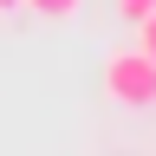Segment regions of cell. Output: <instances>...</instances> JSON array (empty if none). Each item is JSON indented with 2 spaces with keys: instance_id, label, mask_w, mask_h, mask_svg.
I'll use <instances>...</instances> for the list:
<instances>
[{
  "instance_id": "1",
  "label": "cell",
  "mask_w": 156,
  "mask_h": 156,
  "mask_svg": "<svg viewBox=\"0 0 156 156\" xmlns=\"http://www.w3.org/2000/svg\"><path fill=\"white\" fill-rule=\"evenodd\" d=\"M98 78H104V98H111L117 111H156V65L136 46H117Z\"/></svg>"
},
{
  "instance_id": "2",
  "label": "cell",
  "mask_w": 156,
  "mask_h": 156,
  "mask_svg": "<svg viewBox=\"0 0 156 156\" xmlns=\"http://www.w3.org/2000/svg\"><path fill=\"white\" fill-rule=\"evenodd\" d=\"M20 7H33L39 20H78V7H85V0H20Z\"/></svg>"
},
{
  "instance_id": "3",
  "label": "cell",
  "mask_w": 156,
  "mask_h": 156,
  "mask_svg": "<svg viewBox=\"0 0 156 156\" xmlns=\"http://www.w3.org/2000/svg\"><path fill=\"white\" fill-rule=\"evenodd\" d=\"M136 52L156 65V13H143V20H136Z\"/></svg>"
},
{
  "instance_id": "4",
  "label": "cell",
  "mask_w": 156,
  "mask_h": 156,
  "mask_svg": "<svg viewBox=\"0 0 156 156\" xmlns=\"http://www.w3.org/2000/svg\"><path fill=\"white\" fill-rule=\"evenodd\" d=\"M111 7H117V20H130V26H136L143 13H156V0H111Z\"/></svg>"
},
{
  "instance_id": "5",
  "label": "cell",
  "mask_w": 156,
  "mask_h": 156,
  "mask_svg": "<svg viewBox=\"0 0 156 156\" xmlns=\"http://www.w3.org/2000/svg\"><path fill=\"white\" fill-rule=\"evenodd\" d=\"M7 7H20V0H0V13H7Z\"/></svg>"
}]
</instances>
